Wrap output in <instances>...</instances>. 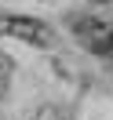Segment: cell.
<instances>
[{"mask_svg":"<svg viewBox=\"0 0 113 120\" xmlns=\"http://www.w3.org/2000/svg\"><path fill=\"white\" fill-rule=\"evenodd\" d=\"M0 29H4V33H11V37H18V40H26V44H37V47H51V44H55L51 26H44L40 18L4 15V18H0Z\"/></svg>","mask_w":113,"mask_h":120,"instance_id":"obj_2","label":"cell"},{"mask_svg":"<svg viewBox=\"0 0 113 120\" xmlns=\"http://www.w3.org/2000/svg\"><path fill=\"white\" fill-rule=\"evenodd\" d=\"M69 29L77 33L80 47H88L98 58H113V22L95 15H69Z\"/></svg>","mask_w":113,"mask_h":120,"instance_id":"obj_1","label":"cell"},{"mask_svg":"<svg viewBox=\"0 0 113 120\" xmlns=\"http://www.w3.org/2000/svg\"><path fill=\"white\" fill-rule=\"evenodd\" d=\"M8 80H11V62H8V55H0V98L8 91Z\"/></svg>","mask_w":113,"mask_h":120,"instance_id":"obj_3","label":"cell"},{"mask_svg":"<svg viewBox=\"0 0 113 120\" xmlns=\"http://www.w3.org/2000/svg\"><path fill=\"white\" fill-rule=\"evenodd\" d=\"M91 4H109V0H91Z\"/></svg>","mask_w":113,"mask_h":120,"instance_id":"obj_5","label":"cell"},{"mask_svg":"<svg viewBox=\"0 0 113 120\" xmlns=\"http://www.w3.org/2000/svg\"><path fill=\"white\" fill-rule=\"evenodd\" d=\"M40 120H55V113H51V109H44V113H40Z\"/></svg>","mask_w":113,"mask_h":120,"instance_id":"obj_4","label":"cell"}]
</instances>
